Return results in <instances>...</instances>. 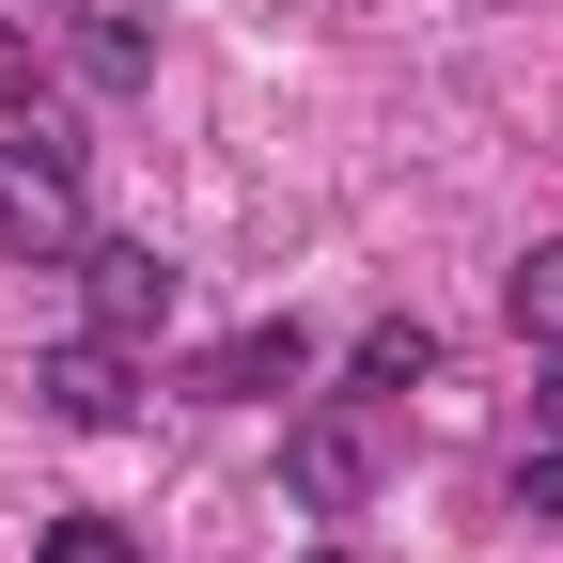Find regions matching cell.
Listing matches in <instances>:
<instances>
[{
	"mask_svg": "<svg viewBox=\"0 0 563 563\" xmlns=\"http://www.w3.org/2000/svg\"><path fill=\"white\" fill-rule=\"evenodd\" d=\"M517 517H532V532H563V439H532V454H517Z\"/></svg>",
	"mask_w": 563,
	"mask_h": 563,
	"instance_id": "10",
	"label": "cell"
},
{
	"mask_svg": "<svg viewBox=\"0 0 563 563\" xmlns=\"http://www.w3.org/2000/svg\"><path fill=\"white\" fill-rule=\"evenodd\" d=\"M32 391H47V422H79V439H110V422L141 407V344L79 329V344H47V361H32Z\"/></svg>",
	"mask_w": 563,
	"mask_h": 563,
	"instance_id": "4",
	"label": "cell"
},
{
	"mask_svg": "<svg viewBox=\"0 0 563 563\" xmlns=\"http://www.w3.org/2000/svg\"><path fill=\"white\" fill-rule=\"evenodd\" d=\"M282 485H298L313 517H361V501H376V439H361L344 407H313L298 439H282Z\"/></svg>",
	"mask_w": 563,
	"mask_h": 563,
	"instance_id": "5",
	"label": "cell"
},
{
	"mask_svg": "<svg viewBox=\"0 0 563 563\" xmlns=\"http://www.w3.org/2000/svg\"><path fill=\"white\" fill-rule=\"evenodd\" d=\"M47 563H141V532H110V517H47Z\"/></svg>",
	"mask_w": 563,
	"mask_h": 563,
	"instance_id": "9",
	"label": "cell"
},
{
	"mask_svg": "<svg viewBox=\"0 0 563 563\" xmlns=\"http://www.w3.org/2000/svg\"><path fill=\"white\" fill-rule=\"evenodd\" d=\"M548 439H563V344H548Z\"/></svg>",
	"mask_w": 563,
	"mask_h": 563,
	"instance_id": "11",
	"label": "cell"
},
{
	"mask_svg": "<svg viewBox=\"0 0 563 563\" xmlns=\"http://www.w3.org/2000/svg\"><path fill=\"white\" fill-rule=\"evenodd\" d=\"M501 298H517V329H532V344H563V235H548V251H517Z\"/></svg>",
	"mask_w": 563,
	"mask_h": 563,
	"instance_id": "8",
	"label": "cell"
},
{
	"mask_svg": "<svg viewBox=\"0 0 563 563\" xmlns=\"http://www.w3.org/2000/svg\"><path fill=\"white\" fill-rule=\"evenodd\" d=\"M344 376H361V391H422V376H439V329L391 313V329H361V361H344Z\"/></svg>",
	"mask_w": 563,
	"mask_h": 563,
	"instance_id": "7",
	"label": "cell"
},
{
	"mask_svg": "<svg viewBox=\"0 0 563 563\" xmlns=\"http://www.w3.org/2000/svg\"><path fill=\"white\" fill-rule=\"evenodd\" d=\"M63 63H79L95 95H141V79H157V47H141V16H110V0H95V16H63Z\"/></svg>",
	"mask_w": 563,
	"mask_h": 563,
	"instance_id": "6",
	"label": "cell"
},
{
	"mask_svg": "<svg viewBox=\"0 0 563 563\" xmlns=\"http://www.w3.org/2000/svg\"><path fill=\"white\" fill-rule=\"evenodd\" d=\"M298 563H344V548H298Z\"/></svg>",
	"mask_w": 563,
	"mask_h": 563,
	"instance_id": "12",
	"label": "cell"
},
{
	"mask_svg": "<svg viewBox=\"0 0 563 563\" xmlns=\"http://www.w3.org/2000/svg\"><path fill=\"white\" fill-rule=\"evenodd\" d=\"M298 376H313V329H298V313H251L235 344H203V361H188V391H203V407H282Z\"/></svg>",
	"mask_w": 563,
	"mask_h": 563,
	"instance_id": "3",
	"label": "cell"
},
{
	"mask_svg": "<svg viewBox=\"0 0 563 563\" xmlns=\"http://www.w3.org/2000/svg\"><path fill=\"white\" fill-rule=\"evenodd\" d=\"M79 157H47V141H0V251L16 266H79Z\"/></svg>",
	"mask_w": 563,
	"mask_h": 563,
	"instance_id": "1",
	"label": "cell"
},
{
	"mask_svg": "<svg viewBox=\"0 0 563 563\" xmlns=\"http://www.w3.org/2000/svg\"><path fill=\"white\" fill-rule=\"evenodd\" d=\"M79 298H95L110 344H157L173 329V251L157 235H79Z\"/></svg>",
	"mask_w": 563,
	"mask_h": 563,
	"instance_id": "2",
	"label": "cell"
}]
</instances>
